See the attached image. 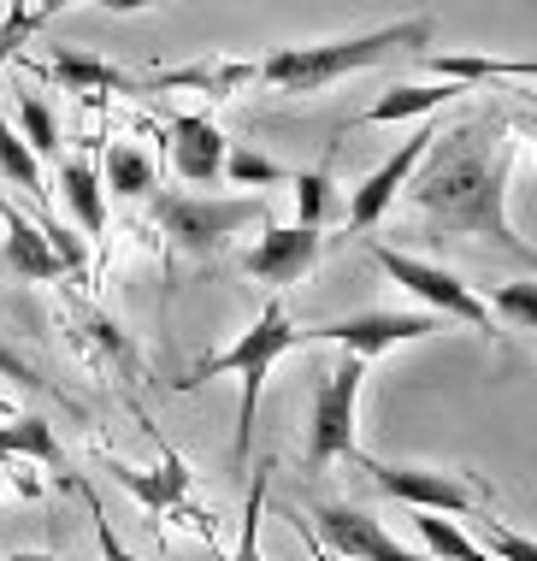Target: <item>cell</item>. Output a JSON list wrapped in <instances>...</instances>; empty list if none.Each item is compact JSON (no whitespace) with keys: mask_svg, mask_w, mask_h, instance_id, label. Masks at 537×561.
I'll return each mask as SVG.
<instances>
[{"mask_svg":"<svg viewBox=\"0 0 537 561\" xmlns=\"http://www.w3.org/2000/svg\"><path fill=\"white\" fill-rule=\"evenodd\" d=\"M331 160H336V142L325 148V160L313 165V172L296 178V225H319L331 207Z\"/></svg>","mask_w":537,"mask_h":561,"instance_id":"cell-27","label":"cell"},{"mask_svg":"<svg viewBox=\"0 0 537 561\" xmlns=\"http://www.w3.org/2000/svg\"><path fill=\"white\" fill-rule=\"evenodd\" d=\"M42 237H48L54 261L66 266V272H83V266H89V249H83V237H71L59 219H42Z\"/></svg>","mask_w":537,"mask_h":561,"instance_id":"cell-30","label":"cell"},{"mask_svg":"<svg viewBox=\"0 0 537 561\" xmlns=\"http://www.w3.org/2000/svg\"><path fill=\"white\" fill-rule=\"evenodd\" d=\"M95 7H106V12L125 19V12H148V7H160V0H95Z\"/></svg>","mask_w":537,"mask_h":561,"instance_id":"cell-36","label":"cell"},{"mask_svg":"<svg viewBox=\"0 0 537 561\" xmlns=\"http://www.w3.org/2000/svg\"><path fill=\"white\" fill-rule=\"evenodd\" d=\"M432 136H437V130L408 136V142L396 148V154L384 160V165H378L373 178H366V184H361L355 195H349V231H373V225H378L384 214H390V207H396V195L408 190V178H413V165H420V154L432 148Z\"/></svg>","mask_w":537,"mask_h":561,"instance_id":"cell-11","label":"cell"},{"mask_svg":"<svg viewBox=\"0 0 537 561\" xmlns=\"http://www.w3.org/2000/svg\"><path fill=\"white\" fill-rule=\"evenodd\" d=\"M319 254H325V231H319V225H266L260 242L242 254V272H249L254 284L284 290V284H301L307 272H313Z\"/></svg>","mask_w":537,"mask_h":561,"instance_id":"cell-9","label":"cell"},{"mask_svg":"<svg viewBox=\"0 0 537 561\" xmlns=\"http://www.w3.org/2000/svg\"><path fill=\"white\" fill-rule=\"evenodd\" d=\"M437 331H449V320H437V313H425V308L420 313H349V320L301 331V348L331 343V348H349V355H361V360H378L384 348L425 343V337H437Z\"/></svg>","mask_w":537,"mask_h":561,"instance_id":"cell-8","label":"cell"},{"mask_svg":"<svg viewBox=\"0 0 537 561\" xmlns=\"http://www.w3.org/2000/svg\"><path fill=\"white\" fill-rule=\"evenodd\" d=\"M420 66L432 71V83H455V89H472L490 78H514V83L537 78L532 59H496V54H420Z\"/></svg>","mask_w":537,"mask_h":561,"instance_id":"cell-15","label":"cell"},{"mask_svg":"<svg viewBox=\"0 0 537 561\" xmlns=\"http://www.w3.org/2000/svg\"><path fill=\"white\" fill-rule=\"evenodd\" d=\"M66 7H77V0H36V7L24 12V24L36 30V24H48V19H59V12H66Z\"/></svg>","mask_w":537,"mask_h":561,"instance_id":"cell-34","label":"cell"},{"mask_svg":"<svg viewBox=\"0 0 537 561\" xmlns=\"http://www.w3.org/2000/svg\"><path fill=\"white\" fill-rule=\"evenodd\" d=\"M0 378H12V385H24V390H42V373L30 367V360H24L7 337H0Z\"/></svg>","mask_w":537,"mask_h":561,"instance_id":"cell-32","label":"cell"},{"mask_svg":"<svg viewBox=\"0 0 537 561\" xmlns=\"http://www.w3.org/2000/svg\"><path fill=\"white\" fill-rule=\"evenodd\" d=\"M0 455L42 461V467H54V473L66 479V449H59V437L42 414H24V420H12V426H0Z\"/></svg>","mask_w":537,"mask_h":561,"instance_id":"cell-20","label":"cell"},{"mask_svg":"<svg viewBox=\"0 0 537 561\" xmlns=\"http://www.w3.org/2000/svg\"><path fill=\"white\" fill-rule=\"evenodd\" d=\"M514 118L479 113L455 130H437L408 178V202L420 207L432 237H484L502 254L532 266V242L509 219V172H514Z\"/></svg>","mask_w":537,"mask_h":561,"instance_id":"cell-1","label":"cell"},{"mask_svg":"<svg viewBox=\"0 0 537 561\" xmlns=\"http://www.w3.org/2000/svg\"><path fill=\"white\" fill-rule=\"evenodd\" d=\"M455 95H467V89H455V83H396V89H384V95L355 118V125H396V118H420V113H437L443 101H455Z\"/></svg>","mask_w":537,"mask_h":561,"instance_id":"cell-17","label":"cell"},{"mask_svg":"<svg viewBox=\"0 0 537 561\" xmlns=\"http://www.w3.org/2000/svg\"><path fill=\"white\" fill-rule=\"evenodd\" d=\"M260 526H266V467L254 473V491H249V503H242V538H237V550H230V561H266L260 556Z\"/></svg>","mask_w":537,"mask_h":561,"instance_id":"cell-28","label":"cell"},{"mask_svg":"<svg viewBox=\"0 0 537 561\" xmlns=\"http://www.w3.org/2000/svg\"><path fill=\"white\" fill-rule=\"evenodd\" d=\"M113 479L125 484V491H130L142 508H153V514H160V508H172L178 496L190 491V467H183L178 455H165V467H160V473H142V467H130V461H113Z\"/></svg>","mask_w":537,"mask_h":561,"instance_id":"cell-18","label":"cell"},{"mask_svg":"<svg viewBox=\"0 0 537 561\" xmlns=\"http://www.w3.org/2000/svg\"><path fill=\"white\" fill-rule=\"evenodd\" d=\"M7 561H54V556H42V550H12Z\"/></svg>","mask_w":537,"mask_h":561,"instance_id":"cell-37","label":"cell"},{"mask_svg":"<svg viewBox=\"0 0 537 561\" xmlns=\"http://www.w3.org/2000/svg\"><path fill=\"white\" fill-rule=\"evenodd\" d=\"M83 496H89V514H95V543H101V561H136V556L125 550V543L113 538V520L101 514V496H95V491H83Z\"/></svg>","mask_w":537,"mask_h":561,"instance_id":"cell-31","label":"cell"},{"mask_svg":"<svg viewBox=\"0 0 537 561\" xmlns=\"http://www.w3.org/2000/svg\"><path fill=\"white\" fill-rule=\"evenodd\" d=\"M249 83H260V66H254V59L207 54V59H190V66L153 71V78L136 83V89H148V95H160V89H195V95H207V101H230V95H242Z\"/></svg>","mask_w":537,"mask_h":561,"instance_id":"cell-12","label":"cell"},{"mask_svg":"<svg viewBox=\"0 0 537 561\" xmlns=\"http://www.w3.org/2000/svg\"><path fill=\"white\" fill-rule=\"evenodd\" d=\"M373 360L336 348V360L319 373L313 426H307V473H325L331 461H361V390Z\"/></svg>","mask_w":537,"mask_h":561,"instance_id":"cell-4","label":"cell"},{"mask_svg":"<svg viewBox=\"0 0 537 561\" xmlns=\"http://www.w3.org/2000/svg\"><path fill=\"white\" fill-rule=\"evenodd\" d=\"M30 36V24H24V12H12L7 24H0V71H7V59L19 54V42Z\"/></svg>","mask_w":537,"mask_h":561,"instance_id":"cell-33","label":"cell"},{"mask_svg":"<svg viewBox=\"0 0 537 561\" xmlns=\"http://www.w3.org/2000/svg\"><path fill=\"white\" fill-rule=\"evenodd\" d=\"M313 538L325 543V550H336L343 561H425V556L402 550V543L384 533L373 514L343 508V503H319L313 508Z\"/></svg>","mask_w":537,"mask_h":561,"instance_id":"cell-10","label":"cell"},{"mask_svg":"<svg viewBox=\"0 0 537 561\" xmlns=\"http://www.w3.org/2000/svg\"><path fill=\"white\" fill-rule=\"evenodd\" d=\"M296 533H301V543H307V556H313V561H343L336 550H325V543L313 538V526H301V520H296Z\"/></svg>","mask_w":537,"mask_h":561,"instance_id":"cell-35","label":"cell"},{"mask_svg":"<svg viewBox=\"0 0 537 561\" xmlns=\"http://www.w3.org/2000/svg\"><path fill=\"white\" fill-rule=\"evenodd\" d=\"M373 261L390 272L396 284H402L408 296H420L425 301V313H437V320H449V325H472V331H490V308H484V296L472 290V284H460L449 266H437V261H420V254H402V249H373Z\"/></svg>","mask_w":537,"mask_h":561,"instance_id":"cell-6","label":"cell"},{"mask_svg":"<svg viewBox=\"0 0 537 561\" xmlns=\"http://www.w3.org/2000/svg\"><path fill=\"white\" fill-rule=\"evenodd\" d=\"M437 36V24L425 19H396L384 30H361V36H336V42H301V48H272L260 59V83L284 89V95H319L349 71L384 66V59H402V54H425Z\"/></svg>","mask_w":537,"mask_h":561,"instance_id":"cell-2","label":"cell"},{"mask_svg":"<svg viewBox=\"0 0 537 561\" xmlns=\"http://www.w3.org/2000/svg\"><path fill=\"white\" fill-rule=\"evenodd\" d=\"M225 130L213 125L207 113H178L172 118V165L183 184H213L225 165Z\"/></svg>","mask_w":537,"mask_h":561,"instance_id":"cell-14","label":"cell"},{"mask_svg":"<svg viewBox=\"0 0 537 561\" xmlns=\"http://www.w3.org/2000/svg\"><path fill=\"white\" fill-rule=\"evenodd\" d=\"M361 467L373 473V484L396 503H408L413 514H490V491L460 473H432V467H390L361 455Z\"/></svg>","mask_w":537,"mask_h":561,"instance_id":"cell-7","label":"cell"},{"mask_svg":"<svg viewBox=\"0 0 537 561\" xmlns=\"http://www.w3.org/2000/svg\"><path fill=\"white\" fill-rule=\"evenodd\" d=\"M0 178L7 184H19L24 195H36V202H48V178H42V160L30 154V142L19 130H12V118H0Z\"/></svg>","mask_w":537,"mask_h":561,"instance_id":"cell-23","label":"cell"},{"mask_svg":"<svg viewBox=\"0 0 537 561\" xmlns=\"http://www.w3.org/2000/svg\"><path fill=\"white\" fill-rule=\"evenodd\" d=\"M408 520H413V533H420V543L432 550V561H496V556L479 550V538L460 533L455 514H413L408 508Z\"/></svg>","mask_w":537,"mask_h":561,"instance_id":"cell-21","label":"cell"},{"mask_svg":"<svg viewBox=\"0 0 537 561\" xmlns=\"http://www.w3.org/2000/svg\"><path fill=\"white\" fill-rule=\"evenodd\" d=\"M48 78H59L71 89V95H101V89H136L118 66H106V59L83 54V48H59L48 59Z\"/></svg>","mask_w":537,"mask_h":561,"instance_id":"cell-19","label":"cell"},{"mask_svg":"<svg viewBox=\"0 0 537 561\" xmlns=\"http://www.w3.org/2000/svg\"><path fill=\"white\" fill-rule=\"evenodd\" d=\"M59 190H66V207H71V219L83 225V237H101V231H106V190H101V165L71 154L66 165H59Z\"/></svg>","mask_w":537,"mask_h":561,"instance_id":"cell-16","label":"cell"},{"mask_svg":"<svg viewBox=\"0 0 537 561\" xmlns=\"http://www.w3.org/2000/svg\"><path fill=\"white\" fill-rule=\"evenodd\" d=\"M479 550L484 556H496V561H537V550H532V538H519V533H509L502 520H490V514H479Z\"/></svg>","mask_w":537,"mask_h":561,"instance_id":"cell-29","label":"cell"},{"mask_svg":"<svg viewBox=\"0 0 537 561\" xmlns=\"http://www.w3.org/2000/svg\"><path fill=\"white\" fill-rule=\"evenodd\" d=\"M153 184H160V172H153V160L142 154V148H130V142H113V148H106L101 190H113V195H148Z\"/></svg>","mask_w":537,"mask_h":561,"instance_id":"cell-22","label":"cell"},{"mask_svg":"<svg viewBox=\"0 0 537 561\" xmlns=\"http://www.w3.org/2000/svg\"><path fill=\"white\" fill-rule=\"evenodd\" d=\"M484 308H490V320H502L509 331H537V284H532V278L502 284V290L490 296Z\"/></svg>","mask_w":537,"mask_h":561,"instance_id":"cell-26","label":"cell"},{"mask_svg":"<svg viewBox=\"0 0 537 561\" xmlns=\"http://www.w3.org/2000/svg\"><path fill=\"white\" fill-rule=\"evenodd\" d=\"M12 130H24V142H30V154H59V118H54V107H48V95H19V125Z\"/></svg>","mask_w":537,"mask_h":561,"instance_id":"cell-25","label":"cell"},{"mask_svg":"<svg viewBox=\"0 0 537 561\" xmlns=\"http://www.w3.org/2000/svg\"><path fill=\"white\" fill-rule=\"evenodd\" d=\"M153 219L165 225L178 254H219L237 231L266 225V202L260 195H178L160 190L153 195Z\"/></svg>","mask_w":537,"mask_h":561,"instance_id":"cell-5","label":"cell"},{"mask_svg":"<svg viewBox=\"0 0 537 561\" xmlns=\"http://www.w3.org/2000/svg\"><path fill=\"white\" fill-rule=\"evenodd\" d=\"M0 261H7V272H19L24 284H48V278H66V266L54 261L48 237H42L36 219L19 214V202L0 207Z\"/></svg>","mask_w":537,"mask_h":561,"instance_id":"cell-13","label":"cell"},{"mask_svg":"<svg viewBox=\"0 0 537 561\" xmlns=\"http://www.w3.org/2000/svg\"><path fill=\"white\" fill-rule=\"evenodd\" d=\"M289 348H301V331L289 325V308H284V301L272 296L237 343L219 348V355H202L190 373H183V390H195L202 378H225V373L242 385L237 432H230V461H237V467L249 461V449H254V408H260V390H266V373H272V360H278V355H289Z\"/></svg>","mask_w":537,"mask_h":561,"instance_id":"cell-3","label":"cell"},{"mask_svg":"<svg viewBox=\"0 0 537 561\" xmlns=\"http://www.w3.org/2000/svg\"><path fill=\"white\" fill-rule=\"evenodd\" d=\"M219 178H230L237 190H272V184H289V172L278 160H266V154H254V148H225V165H219Z\"/></svg>","mask_w":537,"mask_h":561,"instance_id":"cell-24","label":"cell"}]
</instances>
